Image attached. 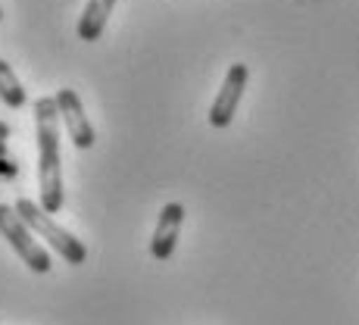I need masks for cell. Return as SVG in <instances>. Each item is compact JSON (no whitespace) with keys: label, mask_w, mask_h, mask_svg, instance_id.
<instances>
[{"label":"cell","mask_w":359,"mask_h":325,"mask_svg":"<svg viewBox=\"0 0 359 325\" xmlns=\"http://www.w3.org/2000/svg\"><path fill=\"white\" fill-rule=\"evenodd\" d=\"M247 79H250L247 63H231L229 66L222 88H219L216 100H212V107H210V126L212 128H229L231 126L234 113H238V103H241V98H244Z\"/></svg>","instance_id":"cell-4"},{"label":"cell","mask_w":359,"mask_h":325,"mask_svg":"<svg viewBox=\"0 0 359 325\" xmlns=\"http://www.w3.org/2000/svg\"><path fill=\"white\" fill-rule=\"evenodd\" d=\"M0 234L6 238V244L19 253V260L32 269V272L44 275L50 272V253L41 247V241H34V232L22 223V216L16 213V206H6L0 204Z\"/></svg>","instance_id":"cell-3"},{"label":"cell","mask_w":359,"mask_h":325,"mask_svg":"<svg viewBox=\"0 0 359 325\" xmlns=\"http://www.w3.org/2000/svg\"><path fill=\"white\" fill-rule=\"evenodd\" d=\"M113 6H116V0H88L85 13H81V19H79V38L94 44L103 34V29H107Z\"/></svg>","instance_id":"cell-7"},{"label":"cell","mask_w":359,"mask_h":325,"mask_svg":"<svg viewBox=\"0 0 359 325\" xmlns=\"http://www.w3.org/2000/svg\"><path fill=\"white\" fill-rule=\"evenodd\" d=\"M0 19H4V13H0Z\"/></svg>","instance_id":"cell-10"},{"label":"cell","mask_w":359,"mask_h":325,"mask_svg":"<svg viewBox=\"0 0 359 325\" xmlns=\"http://www.w3.org/2000/svg\"><path fill=\"white\" fill-rule=\"evenodd\" d=\"M0 100L6 103L10 110H22L25 107V88L19 85L16 72H13V66L6 63V60H0Z\"/></svg>","instance_id":"cell-8"},{"label":"cell","mask_w":359,"mask_h":325,"mask_svg":"<svg viewBox=\"0 0 359 325\" xmlns=\"http://www.w3.org/2000/svg\"><path fill=\"white\" fill-rule=\"evenodd\" d=\"M10 126L0 119V178H16L19 175V163L10 160Z\"/></svg>","instance_id":"cell-9"},{"label":"cell","mask_w":359,"mask_h":325,"mask_svg":"<svg viewBox=\"0 0 359 325\" xmlns=\"http://www.w3.org/2000/svg\"><path fill=\"white\" fill-rule=\"evenodd\" d=\"M16 213L22 216V223L29 225L38 238H44L47 244H50L53 251H57L60 257L69 263V266H81V263L88 260V247L81 244L75 234H69L63 225H57V219H53L41 204L22 197V200H16Z\"/></svg>","instance_id":"cell-2"},{"label":"cell","mask_w":359,"mask_h":325,"mask_svg":"<svg viewBox=\"0 0 359 325\" xmlns=\"http://www.w3.org/2000/svg\"><path fill=\"white\" fill-rule=\"evenodd\" d=\"M182 223H184V206L182 204H165L160 210V219H156V232L150 238V253L154 260L165 263L175 253V244H178V232H182Z\"/></svg>","instance_id":"cell-6"},{"label":"cell","mask_w":359,"mask_h":325,"mask_svg":"<svg viewBox=\"0 0 359 325\" xmlns=\"http://www.w3.org/2000/svg\"><path fill=\"white\" fill-rule=\"evenodd\" d=\"M34 128H38V185L41 206L47 213H60L66 204L63 166H60V110L53 98L34 100Z\"/></svg>","instance_id":"cell-1"},{"label":"cell","mask_w":359,"mask_h":325,"mask_svg":"<svg viewBox=\"0 0 359 325\" xmlns=\"http://www.w3.org/2000/svg\"><path fill=\"white\" fill-rule=\"evenodd\" d=\"M53 100H57V110H60V122L66 126V131H69V138H72L75 147H79V150L94 147L97 135H94L91 119L85 116V107H81L79 94H75L72 88H60V91L53 94Z\"/></svg>","instance_id":"cell-5"}]
</instances>
